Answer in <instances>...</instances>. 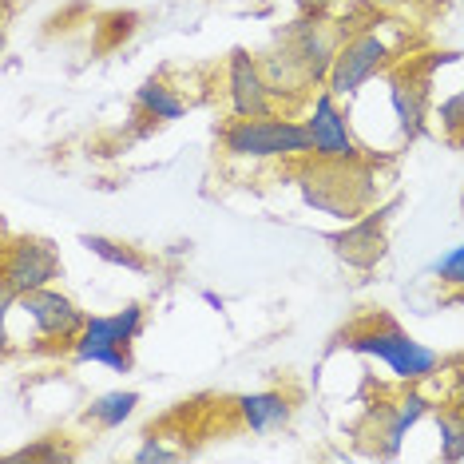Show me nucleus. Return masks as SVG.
I'll list each match as a JSON object with an SVG mask.
<instances>
[{
  "instance_id": "obj_1",
  "label": "nucleus",
  "mask_w": 464,
  "mask_h": 464,
  "mask_svg": "<svg viewBox=\"0 0 464 464\" xmlns=\"http://www.w3.org/2000/svg\"><path fill=\"white\" fill-rule=\"evenodd\" d=\"M218 160L235 171H262V167H298L314 160V140L305 120L290 115H255L238 120L230 115L218 131Z\"/></svg>"
},
{
  "instance_id": "obj_2",
  "label": "nucleus",
  "mask_w": 464,
  "mask_h": 464,
  "mask_svg": "<svg viewBox=\"0 0 464 464\" xmlns=\"http://www.w3.org/2000/svg\"><path fill=\"white\" fill-rule=\"evenodd\" d=\"M405 28L397 20H377L365 16L362 24L350 28L342 52L334 60V72L325 80V88L334 92L342 103L357 100L373 80H382L389 68H397L405 60Z\"/></svg>"
},
{
  "instance_id": "obj_3",
  "label": "nucleus",
  "mask_w": 464,
  "mask_h": 464,
  "mask_svg": "<svg viewBox=\"0 0 464 464\" xmlns=\"http://www.w3.org/2000/svg\"><path fill=\"white\" fill-rule=\"evenodd\" d=\"M345 350L377 362L397 385H425L445 369V357L437 350H429L425 342H417L409 330H401L385 314L353 325V330L345 334Z\"/></svg>"
},
{
  "instance_id": "obj_4",
  "label": "nucleus",
  "mask_w": 464,
  "mask_h": 464,
  "mask_svg": "<svg viewBox=\"0 0 464 464\" xmlns=\"http://www.w3.org/2000/svg\"><path fill=\"white\" fill-rule=\"evenodd\" d=\"M298 191L314 210L330 218H345L353 223L357 215H365L377 191L369 187V160L365 163H322L305 160L298 163Z\"/></svg>"
},
{
  "instance_id": "obj_5",
  "label": "nucleus",
  "mask_w": 464,
  "mask_h": 464,
  "mask_svg": "<svg viewBox=\"0 0 464 464\" xmlns=\"http://www.w3.org/2000/svg\"><path fill=\"white\" fill-rule=\"evenodd\" d=\"M143 322H147V305H140V302L123 305V310H115V314H88L76 342L68 345L72 362L108 365L115 373H131V365H135L131 345L140 342Z\"/></svg>"
},
{
  "instance_id": "obj_6",
  "label": "nucleus",
  "mask_w": 464,
  "mask_h": 464,
  "mask_svg": "<svg viewBox=\"0 0 464 464\" xmlns=\"http://www.w3.org/2000/svg\"><path fill=\"white\" fill-rule=\"evenodd\" d=\"M432 409H437V401L429 393H420V385H397L393 397H377L373 405L365 409L357 440H362V449L369 457L393 460V457H401L405 437L432 413Z\"/></svg>"
},
{
  "instance_id": "obj_7",
  "label": "nucleus",
  "mask_w": 464,
  "mask_h": 464,
  "mask_svg": "<svg viewBox=\"0 0 464 464\" xmlns=\"http://www.w3.org/2000/svg\"><path fill=\"white\" fill-rule=\"evenodd\" d=\"M0 305H5V314L24 318L33 325V337L44 345H72L76 334L83 330V322H88V314L56 286L28 290V294H13L0 286Z\"/></svg>"
},
{
  "instance_id": "obj_8",
  "label": "nucleus",
  "mask_w": 464,
  "mask_h": 464,
  "mask_svg": "<svg viewBox=\"0 0 464 464\" xmlns=\"http://www.w3.org/2000/svg\"><path fill=\"white\" fill-rule=\"evenodd\" d=\"M305 128H310V140H314V160H322V163H365L369 160L365 143L357 140L350 108L330 88H318L305 100Z\"/></svg>"
},
{
  "instance_id": "obj_9",
  "label": "nucleus",
  "mask_w": 464,
  "mask_h": 464,
  "mask_svg": "<svg viewBox=\"0 0 464 464\" xmlns=\"http://www.w3.org/2000/svg\"><path fill=\"white\" fill-rule=\"evenodd\" d=\"M223 92H227V108L238 120H255V115H274L278 108V96H274L266 72H262V60L250 56V52L235 48L227 60L223 72Z\"/></svg>"
},
{
  "instance_id": "obj_10",
  "label": "nucleus",
  "mask_w": 464,
  "mask_h": 464,
  "mask_svg": "<svg viewBox=\"0 0 464 464\" xmlns=\"http://www.w3.org/2000/svg\"><path fill=\"white\" fill-rule=\"evenodd\" d=\"M60 255L48 238L36 235H20L8 238L5 246V282L0 286L13 294H28V290H44L60 278Z\"/></svg>"
},
{
  "instance_id": "obj_11",
  "label": "nucleus",
  "mask_w": 464,
  "mask_h": 464,
  "mask_svg": "<svg viewBox=\"0 0 464 464\" xmlns=\"http://www.w3.org/2000/svg\"><path fill=\"white\" fill-rule=\"evenodd\" d=\"M397 203L401 198H389L385 207L365 210V215H357L342 235H334L337 255L350 262V266H357V270L373 266V262L385 255V223H389V210H397Z\"/></svg>"
},
{
  "instance_id": "obj_12",
  "label": "nucleus",
  "mask_w": 464,
  "mask_h": 464,
  "mask_svg": "<svg viewBox=\"0 0 464 464\" xmlns=\"http://www.w3.org/2000/svg\"><path fill=\"white\" fill-rule=\"evenodd\" d=\"M238 425L255 437H270V432H282L294 420V397L282 393V389H258V393H242L230 401Z\"/></svg>"
},
{
  "instance_id": "obj_13",
  "label": "nucleus",
  "mask_w": 464,
  "mask_h": 464,
  "mask_svg": "<svg viewBox=\"0 0 464 464\" xmlns=\"http://www.w3.org/2000/svg\"><path fill=\"white\" fill-rule=\"evenodd\" d=\"M187 108H191V100H187L167 76H151L135 88V111L151 123H175L187 115Z\"/></svg>"
},
{
  "instance_id": "obj_14",
  "label": "nucleus",
  "mask_w": 464,
  "mask_h": 464,
  "mask_svg": "<svg viewBox=\"0 0 464 464\" xmlns=\"http://www.w3.org/2000/svg\"><path fill=\"white\" fill-rule=\"evenodd\" d=\"M135 409H140V393L135 389H111V393H100L83 409V425H92L100 432H115L135 417Z\"/></svg>"
},
{
  "instance_id": "obj_15",
  "label": "nucleus",
  "mask_w": 464,
  "mask_h": 464,
  "mask_svg": "<svg viewBox=\"0 0 464 464\" xmlns=\"http://www.w3.org/2000/svg\"><path fill=\"white\" fill-rule=\"evenodd\" d=\"M432 420H437L440 460H449V464L464 460V405L460 401H452V405H437L432 409Z\"/></svg>"
},
{
  "instance_id": "obj_16",
  "label": "nucleus",
  "mask_w": 464,
  "mask_h": 464,
  "mask_svg": "<svg viewBox=\"0 0 464 464\" xmlns=\"http://www.w3.org/2000/svg\"><path fill=\"white\" fill-rule=\"evenodd\" d=\"M80 246L92 250L96 258H103L108 266H123V270H135V274H147L151 270V258L140 255L128 242H115V238H103V235H80Z\"/></svg>"
},
{
  "instance_id": "obj_17",
  "label": "nucleus",
  "mask_w": 464,
  "mask_h": 464,
  "mask_svg": "<svg viewBox=\"0 0 464 464\" xmlns=\"http://www.w3.org/2000/svg\"><path fill=\"white\" fill-rule=\"evenodd\" d=\"M432 120L445 140H464V83L432 96Z\"/></svg>"
},
{
  "instance_id": "obj_18",
  "label": "nucleus",
  "mask_w": 464,
  "mask_h": 464,
  "mask_svg": "<svg viewBox=\"0 0 464 464\" xmlns=\"http://www.w3.org/2000/svg\"><path fill=\"white\" fill-rule=\"evenodd\" d=\"M72 457H76V449H68L60 437H44V440H33V445L16 449L8 460L13 464H24V460H52L56 464V460H72Z\"/></svg>"
},
{
  "instance_id": "obj_19",
  "label": "nucleus",
  "mask_w": 464,
  "mask_h": 464,
  "mask_svg": "<svg viewBox=\"0 0 464 464\" xmlns=\"http://www.w3.org/2000/svg\"><path fill=\"white\" fill-rule=\"evenodd\" d=\"M432 274H437L445 286H460L464 290V242H460V246H452L445 258L432 262Z\"/></svg>"
},
{
  "instance_id": "obj_20",
  "label": "nucleus",
  "mask_w": 464,
  "mask_h": 464,
  "mask_svg": "<svg viewBox=\"0 0 464 464\" xmlns=\"http://www.w3.org/2000/svg\"><path fill=\"white\" fill-rule=\"evenodd\" d=\"M135 460H140V464H151V460H179V452L167 449L160 437H147L143 445L135 449Z\"/></svg>"
},
{
  "instance_id": "obj_21",
  "label": "nucleus",
  "mask_w": 464,
  "mask_h": 464,
  "mask_svg": "<svg viewBox=\"0 0 464 464\" xmlns=\"http://www.w3.org/2000/svg\"><path fill=\"white\" fill-rule=\"evenodd\" d=\"M337 5H342V0H298L302 13H314V16H330Z\"/></svg>"
},
{
  "instance_id": "obj_22",
  "label": "nucleus",
  "mask_w": 464,
  "mask_h": 464,
  "mask_svg": "<svg viewBox=\"0 0 464 464\" xmlns=\"http://www.w3.org/2000/svg\"><path fill=\"white\" fill-rule=\"evenodd\" d=\"M452 393H457V401H460V405H464V369H460V373H457V389H452Z\"/></svg>"
},
{
  "instance_id": "obj_23",
  "label": "nucleus",
  "mask_w": 464,
  "mask_h": 464,
  "mask_svg": "<svg viewBox=\"0 0 464 464\" xmlns=\"http://www.w3.org/2000/svg\"><path fill=\"white\" fill-rule=\"evenodd\" d=\"M373 5H382V8H393V5H401V0H373Z\"/></svg>"
}]
</instances>
